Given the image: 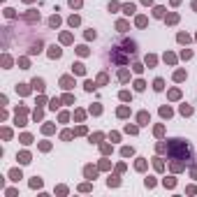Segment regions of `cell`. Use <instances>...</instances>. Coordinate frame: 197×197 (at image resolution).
<instances>
[{
    "instance_id": "6da1fadb",
    "label": "cell",
    "mask_w": 197,
    "mask_h": 197,
    "mask_svg": "<svg viewBox=\"0 0 197 197\" xmlns=\"http://www.w3.org/2000/svg\"><path fill=\"white\" fill-rule=\"evenodd\" d=\"M137 53V44L132 42V39H123L121 42V46H111V51L107 53V58L114 63V65H125L128 61H130V56Z\"/></svg>"
},
{
    "instance_id": "7a4b0ae2",
    "label": "cell",
    "mask_w": 197,
    "mask_h": 197,
    "mask_svg": "<svg viewBox=\"0 0 197 197\" xmlns=\"http://www.w3.org/2000/svg\"><path fill=\"white\" fill-rule=\"evenodd\" d=\"M167 153H169V158H174V160H186V163L193 158V148H190V144H188L186 139H169Z\"/></svg>"
},
{
    "instance_id": "3957f363",
    "label": "cell",
    "mask_w": 197,
    "mask_h": 197,
    "mask_svg": "<svg viewBox=\"0 0 197 197\" xmlns=\"http://www.w3.org/2000/svg\"><path fill=\"white\" fill-rule=\"evenodd\" d=\"M61 53H63V51H61L58 46H49V58H61Z\"/></svg>"
},
{
    "instance_id": "277c9868",
    "label": "cell",
    "mask_w": 197,
    "mask_h": 197,
    "mask_svg": "<svg viewBox=\"0 0 197 197\" xmlns=\"http://www.w3.org/2000/svg\"><path fill=\"white\" fill-rule=\"evenodd\" d=\"M33 88L35 91H44V81L42 79H33Z\"/></svg>"
},
{
    "instance_id": "5b68a950",
    "label": "cell",
    "mask_w": 197,
    "mask_h": 197,
    "mask_svg": "<svg viewBox=\"0 0 197 197\" xmlns=\"http://www.w3.org/2000/svg\"><path fill=\"white\" fill-rule=\"evenodd\" d=\"M139 125H148V114H146V111L139 114Z\"/></svg>"
},
{
    "instance_id": "8992f818",
    "label": "cell",
    "mask_w": 197,
    "mask_h": 197,
    "mask_svg": "<svg viewBox=\"0 0 197 197\" xmlns=\"http://www.w3.org/2000/svg\"><path fill=\"white\" fill-rule=\"evenodd\" d=\"M72 72H74V74H84V65H81V63H74V65H72Z\"/></svg>"
},
{
    "instance_id": "52a82bcc",
    "label": "cell",
    "mask_w": 197,
    "mask_h": 197,
    "mask_svg": "<svg viewBox=\"0 0 197 197\" xmlns=\"http://www.w3.org/2000/svg\"><path fill=\"white\" fill-rule=\"evenodd\" d=\"M61 86H63V88H72V79H70V77H63V79H61Z\"/></svg>"
},
{
    "instance_id": "ba28073f",
    "label": "cell",
    "mask_w": 197,
    "mask_h": 197,
    "mask_svg": "<svg viewBox=\"0 0 197 197\" xmlns=\"http://www.w3.org/2000/svg\"><path fill=\"white\" fill-rule=\"evenodd\" d=\"M153 88H155V91H163V88H165V81H163V79H155V81H153Z\"/></svg>"
},
{
    "instance_id": "9c48e42d",
    "label": "cell",
    "mask_w": 197,
    "mask_h": 197,
    "mask_svg": "<svg viewBox=\"0 0 197 197\" xmlns=\"http://www.w3.org/2000/svg\"><path fill=\"white\" fill-rule=\"evenodd\" d=\"M160 116H163V118H169V116H172V109H169V107H163V109H160Z\"/></svg>"
},
{
    "instance_id": "30bf717a",
    "label": "cell",
    "mask_w": 197,
    "mask_h": 197,
    "mask_svg": "<svg viewBox=\"0 0 197 197\" xmlns=\"http://www.w3.org/2000/svg\"><path fill=\"white\" fill-rule=\"evenodd\" d=\"M181 114H183V116L193 114V107H188V104H181Z\"/></svg>"
},
{
    "instance_id": "8fae6325",
    "label": "cell",
    "mask_w": 197,
    "mask_h": 197,
    "mask_svg": "<svg viewBox=\"0 0 197 197\" xmlns=\"http://www.w3.org/2000/svg\"><path fill=\"white\" fill-rule=\"evenodd\" d=\"M123 14H128V16L134 14V5H125V7H123Z\"/></svg>"
},
{
    "instance_id": "7c38bea8",
    "label": "cell",
    "mask_w": 197,
    "mask_h": 197,
    "mask_svg": "<svg viewBox=\"0 0 197 197\" xmlns=\"http://www.w3.org/2000/svg\"><path fill=\"white\" fill-rule=\"evenodd\" d=\"M58 23H61V19H58V16H51V19H49V26H51V28H56Z\"/></svg>"
},
{
    "instance_id": "4fadbf2b",
    "label": "cell",
    "mask_w": 197,
    "mask_h": 197,
    "mask_svg": "<svg viewBox=\"0 0 197 197\" xmlns=\"http://www.w3.org/2000/svg\"><path fill=\"white\" fill-rule=\"evenodd\" d=\"M174 79H176V81H183V79H186V72H183V70H179V72L174 74Z\"/></svg>"
},
{
    "instance_id": "5bb4252c",
    "label": "cell",
    "mask_w": 197,
    "mask_h": 197,
    "mask_svg": "<svg viewBox=\"0 0 197 197\" xmlns=\"http://www.w3.org/2000/svg\"><path fill=\"white\" fill-rule=\"evenodd\" d=\"M9 176H12V181H19V179H21V172H16V169H12V172H9Z\"/></svg>"
},
{
    "instance_id": "9a60e30c",
    "label": "cell",
    "mask_w": 197,
    "mask_h": 197,
    "mask_svg": "<svg viewBox=\"0 0 197 197\" xmlns=\"http://www.w3.org/2000/svg\"><path fill=\"white\" fill-rule=\"evenodd\" d=\"M19 163H30V155H28V153H21V155H19Z\"/></svg>"
},
{
    "instance_id": "2e32d148",
    "label": "cell",
    "mask_w": 197,
    "mask_h": 197,
    "mask_svg": "<svg viewBox=\"0 0 197 197\" xmlns=\"http://www.w3.org/2000/svg\"><path fill=\"white\" fill-rule=\"evenodd\" d=\"M163 183H165V186H167V188H174V186H176V181H174L172 176H169V179H165Z\"/></svg>"
},
{
    "instance_id": "e0dca14e",
    "label": "cell",
    "mask_w": 197,
    "mask_h": 197,
    "mask_svg": "<svg viewBox=\"0 0 197 197\" xmlns=\"http://www.w3.org/2000/svg\"><path fill=\"white\" fill-rule=\"evenodd\" d=\"M134 167H137L139 172H141V169H146V163H144V158H139V160H137V165H134Z\"/></svg>"
},
{
    "instance_id": "ac0fdd59",
    "label": "cell",
    "mask_w": 197,
    "mask_h": 197,
    "mask_svg": "<svg viewBox=\"0 0 197 197\" xmlns=\"http://www.w3.org/2000/svg\"><path fill=\"white\" fill-rule=\"evenodd\" d=\"M134 88H137V91H144V88H146V84L139 79V81H134Z\"/></svg>"
},
{
    "instance_id": "d6986e66",
    "label": "cell",
    "mask_w": 197,
    "mask_h": 197,
    "mask_svg": "<svg viewBox=\"0 0 197 197\" xmlns=\"http://www.w3.org/2000/svg\"><path fill=\"white\" fill-rule=\"evenodd\" d=\"M165 14V7H155V9H153V16H163Z\"/></svg>"
},
{
    "instance_id": "ffe728a7",
    "label": "cell",
    "mask_w": 197,
    "mask_h": 197,
    "mask_svg": "<svg viewBox=\"0 0 197 197\" xmlns=\"http://www.w3.org/2000/svg\"><path fill=\"white\" fill-rule=\"evenodd\" d=\"M30 186H33V188H39V186H42V179H37V176H35L33 181H30Z\"/></svg>"
},
{
    "instance_id": "44dd1931",
    "label": "cell",
    "mask_w": 197,
    "mask_h": 197,
    "mask_svg": "<svg viewBox=\"0 0 197 197\" xmlns=\"http://www.w3.org/2000/svg\"><path fill=\"white\" fill-rule=\"evenodd\" d=\"M70 26H72V28L79 26V16H70Z\"/></svg>"
},
{
    "instance_id": "7402d4cb",
    "label": "cell",
    "mask_w": 197,
    "mask_h": 197,
    "mask_svg": "<svg viewBox=\"0 0 197 197\" xmlns=\"http://www.w3.org/2000/svg\"><path fill=\"white\" fill-rule=\"evenodd\" d=\"M84 86H86V91H93V88H95V84H93V81H91V79H88V81H86V84H84Z\"/></svg>"
},
{
    "instance_id": "603a6c76",
    "label": "cell",
    "mask_w": 197,
    "mask_h": 197,
    "mask_svg": "<svg viewBox=\"0 0 197 197\" xmlns=\"http://www.w3.org/2000/svg\"><path fill=\"white\" fill-rule=\"evenodd\" d=\"M128 114H130L128 107H121V109H118V116H128Z\"/></svg>"
},
{
    "instance_id": "cb8c5ba5",
    "label": "cell",
    "mask_w": 197,
    "mask_h": 197,
    "mask_svg": "<svg viewBox=\"0 0 197 197\" xmlns=\"http://www.w3.org/2000/svg\"><path fill=\"white\" fill-rule=\"evenodd\" d=\"M86 176H88V179L95 176V169H93V167H86Z\"/></svg>"
},
{
    "instance_id": "d4e9b609",
    "label": "cell",
    "mask_w": 197,
    "mask_h": 197,
    "mask_svg": "<svg viewBox=\"0 0 197 197\" xmlns=\"http://www.w3.org/2000/svg\"><path fill=\"white\" fill-rule=\"evenodd\" d=\"M146 186H148V188H153V186H155V179H153V176H148V179H146Z\"/></svg>"
},
{
    "instance_id": "484cf974",
    "label": "cell",
    "mask_w": 197,
    "mask_h": 197,
    "mask_svg": "<svg viewBox=\"0 0 197 197\" xmlns=\"http://www.w3.org/2000/svg\"><path fill=\"white\" fill-rule=\"evenodd\" d=\"M21 141H23V144H30L33 139H30V134H23V137H21Z\"/></svg>"
},
{
    "instance_id": "4316f807",
    "label": "cell",
    "mask_w": 197,
    "mask_h": 197,
    "mask_svg": "<svg viewBox=\"0 0 197 197\" xmlns=\"http://www.w3.org/2000/svg\"><path fill=\"white\" fill-rule=\"evenodd\" d=\"M58 104H61V100H58V98H53V100H51V109H56Z\"/></svg>"
},
{
    "instance_id": "83f0119b",
    "label": "cell",
    "mask_w": 197,
    "mask_h": 197,
    "mask_svg": "<svg viewBox=\"0 0 197 197\" xmlns=\"http://www.w3.org/2000/svg\"><path fill=\"white\" fill-rule=\"evenodd\" d=\"M121 153H123V155H125V158H128V155H132V148H128V146H125V148H123V151H121Z\"/></svg>"
},
{
    "instance_id": "f1b7e54d",
    "label": "cell",
    "mask_w": 197,
    "mask_h": 197,
    "mask_svg": "<svg viewBox=\"0 0 197 197\" xmlns=\"http://www.w3.org/2000/svg\"><path fill=\"white\" fill-rule=\"evenodd\" d=\"M70 5H72V7H79V5H81V0H70Z\"/></svg>"
},
{
    "instance_id": "f546056e",
    "label": "cell",
    "mask_w": 197,
    "mask_h": 197,
    "mask_svg": "<svg viewBox=\"0 0 197 197\" xmlns=\"http://www.w3.org/2000/svg\"><path fill=\"white\" fill-rule=\"evenodd\" d=\"M193 9H195V12H197V2H193Z\"/></svg>"
},
{
    "instance_id": "4dcf8cb0",
    "label": "cell",
    "mask_w": 197,
    "mask_h": 197,
    "mask_svg": "<svg viewBox=\"0 0 197 197\" xmlns=\"http://www.w3.org/2000/svg\"><path fill=\"white\" fill-rule=\"evenodd\" d=\"M148 2H151V0H144V5H148Z\"/></svg>"
},
{
    "instance_id": "1f68e13d",
    "label": "cell",
    "mask_w": 197,
    "mask_h": 197,
    "mask_svg": "<svg viewBox=\"0 0 197 197\" xmlns=\"http://www.w3.org/2000/svg\"><path fill=\"white\" fill-rule=\"evenodd\" d=\"M28 2H30V0H28Z\"/></svg>"
}]
</instances>
